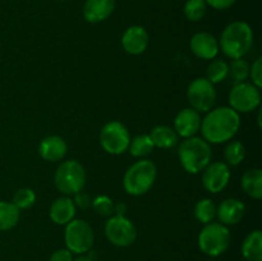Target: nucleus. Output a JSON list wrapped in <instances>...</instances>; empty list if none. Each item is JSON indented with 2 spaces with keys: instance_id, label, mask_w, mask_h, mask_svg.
Here are the masks:
<instances>
[{
  "instance_id": "6e6552de",
  "label": "nucleus",
  "mask_w": 262,
  "mask_h": 261,
  "mask_svg": "<svg viewBox=\"0 0 262 261\" xmlns=\"http://www.w3.org/2000/svg\"><path fill=\"white\" fill-rule=\"evenodd\" d=\"M100 143L101 147L112 155H122L128 151L130 143L129 130L123 123L112 120L106 123L100 130Z\"/></svg>"
},
{
  "instance_id": "9b49d317",
  "label": "nucleus",
  "mask_w": 262,
  "mask_h": 261,
  "mask_svg": "<svg viewBox=\"0 0 262 261\" xmlns=\"http://www.w3.org/2000/svg\"><path fill=\"white\" fill-rule=\"evenodd\" d=\"M104 230L107 241L117 247H128L137 238L135 224L125 216H110L105 223Z\"/></svg>"
},
{
  "instance_id": "20e7f679",
  "label": "nucleus",
  "mask_w": 262,
  "mask_h": 261,
  "mask_svg": "<svg viewBox=\"0 0 262 261\" xmlns=\"http://www.w3.org/2000/svg\"><path fill=\"white\" fill-rule=\"evenodd\" d=\"M158 177V168L155 163L148 159H142L127 169L123 178V187L125 192L132 196H142L152 188Z\"/></svg>"
},
{
  "instance_id": "a878e982",
  "label": "nucleus",
  "mask_w": 262,
  "mask_h": 261,
  "mask_svg": "<svg viewBox=\"0 0 262 261\" xmlns=\"http://www.w3.org/2000/svg\"><path fill=\"white\" fill-rule=\"evenodd\" d=\"M228 63L223 59H214L209 64L206 71V79H209L212 84H216L228 78Z\"/></svg>"
},
{
  "instance_id": "bb28decb",
  "label": "nucleus",
  "mask_w": 262,
  "mask_h": 261,
  "mask_svg": "<svg viewBox=\"0 0 262 261\" xmlns=\"http://www.w3.org/2000/svg\"><path fill=\"white\" fill-rule=\"evenodd\" d=\"M228 77L233 79L235 83L246 82V79L250 77V64L245 59H233L230 64H228Z\"/></svg>"
},
{
  "instance_id": "7c9ffc66",
  "label": "nucleus",
  "mask_w": 262,
  "mask_h": 261,
  "mask_svg": "<svg viewBox=\"0 0 262 261\" xmlns=\"http://www.w3.org/2000/svg\"><path fill=\"white\" fill-rule=\"evenodd\" d=\"M36 201L35 192L31 188H20L13 196V204L19 210H27L33 206Z\"/></svg>"
},
{
  "instance_id": "f3484780",
  "label": "nucleus",
  "mask_w": 262,
  "mask_h": 261,
  "mask_svg": "<svg viewBox=\"0 0 262 261\" xmlns=\"http://www.w3.org/2000/svg\"><path fill=\"white\" fill-rule=\"evenodd\" d=\"M246 206L241 200L227 199L216 207V216L224 225H235L243 219Z\"/></svg>"
},
{
  "instance_id": "1a4fd4ad",
  "label": "nucleus",
  "mask_w": 262,
  "mask_h": 261,
  "mask_svg": "<svg viewBox=\"0 0 262 261\" xmlns=\"http://www.w3.org/2000/svg\"><path fill=\"white\" fill-rule=\"evenodd\" d=\"M229 104L237 113H250L261 104V91L252 82L235 83L229 92Z\"/></svg>"
},
{
  "instance_id": "412c9836",
  "label": "nucleus",
  "mask_w": 262,
  "mask_h": 261,
  "mask_svg": "<svg viewBox=\"0 0 262 261\" xmlns=\"http://www.w3.org/2000/svg\"><path fill=\"white\" fill-rule=\"evenodd\" d=\"M241 184L250 197L260 200L262 197V170L258 168L246 171L241 179Z\"/></svg>"
},
{
  "instance_id": "423d86ee",
  "label": "nucleus",
  "mask_w": 262,
  "mask_h": 261,
  "mask_svg": "<svg viewBox=\"0 0 262 261\" xmlns=\"http://www.w3.org/2000/svg\"><path fill=\"white\" fill-rule=\"evenodd\" d=\"M230 230L222 223L205 224L199 234V247L205 255L216 257L224 253L230 245Z\"/></svg>"
},
{
  "instance_id": "473e14b6",
  "label": "nucleus",
  "mask_w": 262,
  "mask_h": 261,
  "mask_svg": "<svg viewBox=\"0 0 262 261\" xmlns=\"http://www.w3.org/2000/svg\"><path fill=\"white\" fill-rule=\"evenodd\" d=\"M73 196H74L73 202H74V205H76V206L81 207V209H87V207L91 206L92 201H91V199H90V196L86 193V192L79 191V192H77L76 194H73Z\"/></svg>"
},
{
  "instance_id": "393cba45",
  "label": "nucleus",
  "mask_w": 262,
  "mask_h": 261,
  "mask_svg": "<svg viewBox=\"0 0 262 261\" xmlns=\"http://www.w3.org/2000/svg\"><path fill=\"white\" fill-rule=\"evenodd\" d=\"M194 216L202 224H209L216 216V206L210 199H202L194 206Z\"/></svg>"
},
{
  "instance_id": "72a5a7b5",
  "label": "nucleus",
  "mask_w": 262,
  "mask_h": 261,
  "mask_svg": "<svg viewBox=\"0 0 262 261\" xmlns=\"http://www.w3.org/2000/svg\"><path fill=\"white\" fill-rule=\"evenodd\" d=\"M49 261H73V257H72L71 251L67 250V248H60L50 256Z\"/></svg>"
},
{
  "instance_id": "c756f323",
  "label": "nucleus",
  "mask_w": 262,
  "mask_h": 261,
  "mask_svg": "<svg viewBox=\"0 0 262 261\" xmlns=\"http://www.w3.org/2000/svg\"><path fill=\"white\" fill-rule=\"evenodd\" d=\"M91 206L94 209V211L96 212L100 216H113L115 209V204L113 202V200L110 199L109 196H105V194H101V196H97L94 201L91 202Z\"/></svg>"
},
{
  "instance_id": "6ab92c4d",
  "label": "nucleus",
  "mask_w": 262,
  "mask_h": 261,
  "mask_svg": "<svg viewBox=\"0 0 262 261\" xmlns=\"http://www.w3.org/2000/svg\"><path fill=\"white\" fill-rule=\"evenodd\" d=\"M50 219L58 225H67L74 219L76 215V205L69 197H59L54 200L50 206Z\"/></svg>"
},
{
  "instance_id": "9d476101",
  "label": "nucleus",
  "mask_w": 262,
  "mask_h": 261,
  "mask_svg": "<svg viewBox=\"0 0 262 261\" xmlns=\"http://www.w3.org/2000/svg\"><path fill=\"white\" fill-rule=\"evenodd\" d=\"M187 99L192 109L199 113H207L214 107L216 101V90L209 79L196 78L187 89Z\"/></svg>"
},
{
  "instance_id": "7ed1b4c3",
  "label": "nucleus",
  "mask_w": 262,
  "mask_h": 261,
  "mask_svg": "<svg viewBox=\"0 0 262 261\" xmlns=\"http://www.w3.org/2000/svg\"><path fill=\"white\" fill-rule=\"evenodd\" d=\"M178 156L184 170L191 174L201 173L211 163V145L196 136L184 138L179 145Z\"/></svg>"
},
{
  "instance_id": "4468645a",
  "label": "nucleus",
  "mask_w": 262,
  "mask_h": 261,
  "mask_svg": "<svg viewBox=\"0 0 262 261\" xmlns=\"http://www.w3.org/2000/svg\"><path fill=\"white\" fill-rule=\"evenodd\" d=\"M201 115L192 107H186L177 114L174 119V130L183 138L193 137L201 128Z\"/></svg>"
},
{
  "instance_id": "f03ea898",
  "label": "nucleus",
  "mask_w": 262,
  "mask_h": 261,
  "mask_svg": "<svg viewBox=\"0 0 262 261\" xmlns=\"http://www.w3.org/2000/svg\"><path fill=\"white\" fill-rule=\"evenodd\" d=\"M253 45V31L248 23L235 20L222 32L219 49L230 59L243 58Z\"/></svg>"
},
{
  "instance_id": "b1692460",
  "label": "nucleus",
  "mask_w": 262,
  "mask_h": 261,
  "mask_svg": "<svg viewBox=\"0 0 262 261\" xmlns=\"http://www.w3.org/2000/svg\"><path fill=\"white\" fill-rule=\"evenodd\" d=\"M154 148H155V146H154L150 136L140 135L130 140L128 150H129L130 155L135 156V158H145L152 153Z\"/></svg>"
},
{
  "instance_id": "aec40b11",
  "label": "nucleus",
  "mask_w": 262,
  "mask_h": 261,
  "mask_svg": "<svg viewBox=\"0 0 262 261\" xmlns=\"http://www.w3.org/2000/svg\"><path fill=\"white\" fill-rule=\"evenodd\" d=\"M151 137L154 146L160 148H173L178 145L179 136L174 130V128L168 125H156L152 128L148 135Z\"/></svg>"
},
{
  "instance_id": "f704fd0d",
  "label": "nucleus",
  "mask_w": 262,
  "mask_h": 261,
  "mask_svg": "<svg viewBox=\"0 0 262 261\" xmlns=\"http://www.w3.org/2000/svg\"><path fill=\"white\" fill-rule=\"evenodd\" d=\"M207 5L216 10H224L232 7L235 3V0H205Z\"/></svg>"
},
{
  "instance_id": "e433bc0d",
  "label": "nucleus",
  "mask_w": 262,
  "mask_h": 261,
  "mask_svg": "<svg viewBox=\"0 0 262 261\" xmlns=\"http://www.w3.org/2000/svg\"><path fill=\"white\" fill-rule=\"evenodd\" d=\"M73 261H94L92 258H90L89 256H79V257L74 258Z\"/></svg>"
},
{
  "instance_id": "f257e3e1",
  "label": "nucleus",
  "mask_w": 262,
  "mask_h": 261,
  "mask_svg": "<svg viewBox=\"0 0 262 261\" xmlns=\"http://www.w3.org/2000/svg\"><path fill=\"white\" fill-rule=\"evenodd\" d=\"M241 127L239 113L230 106H222L207 112L201 120L202 138L211 143H223L230 141Z\"/></svg>"
},
{
  "instance_id": "5701e85b",
  "label": "nucleus",
  "mask_w": 262,
  "mask_h": 261,
  "mask_svg": "<svg viewBox=\"0 0 262 261\" xmlns=\"http://www.w3.org/2000/svg\"><path fill=\"white\" fill-rule=\"evenodd\" d=\"M19 211L20 210L13 202L0 201V232L12 229L18 224Z\"/></svg>"
},
{
  "instance_id": "c85d7f7f",
  "label": "nucleus",
  "mask_w": 262,
  "mask_h": 261,
  "mask_svg": "<svg viewBox=\"0 0 262 261\" xmlns=\"http://www.w3.org/2000/svg\"><path fill=\"white\" fill-rule=\"evenodd\" d=\"M206 2L205 0H187L184 5V15L191 22L202 19L206 13Z\"/></svg>"
},
{
  "instance_id": "f8f14e48",
  "label": "nucleus",
  "mask_w": 262,
  "mask_h": 261,
  "mask_svg": "<svg viewBox=\"0 0 262 261\" xmlns=\"http://www.w3.org/2000/svg\"><path fill=\"white\" fill-rule=\"evenodd\" d=\"M230 179V169L227 163H210L202 170V184L211 193H219L228 186Z\"/></svg>"
},
{
  "instance_id": "2eb2a0df",
  "label": "nucleus",
  "mask_w": 262,
  "mask_h": 261,
  "mask_svg": "<svg viewBox=\"0 0 262 261\" xmlns=\"http://www.w3.org/2000/svg\"><path fill=\"white\" fill-rule=\"evenodd\" d=\"M191 50L197 58L204 59V60H211L216 58L219 53V41L216 40L214 35L210 32H197L192 36Z\"/></svg>"
},
{
  "instance_id": "ddd939ff",
  "label": "nucleus",
  "mask_w": 262,
  "mask_h": 261,
  "mask_svg": "<svg viewBox=\"0 0 262 261\" xmlns=\"http://www.w3.org/2000/svg\"><path fill=\"white\" fill-rule=\"evenodd\" d=\"M150 44V36L142 26H130L122 36V46L130 55H140L145 53Z\"/></svg>"
},
{
  "instance_id": "2f4dec72",
  "label": "nucleus",
  "mask_w": 262,
  "mask_h": 261,
  "mask_svg": "<svg viewBox=\"0 0 262 261\" xmlns=\"http://www.w3.org/2000/svg\"><path fill=\"white\" fill-rule=\"evenodd\" d=\"M250 77L252 78V83L256 87H262V58H257L252 67H250Z\"/></svg>"
},
{
  "instance_id": "39448f33",
  "label": "nucleus",
  "mask_w": 262,
  "mask_h": 261,
  "mask_svg": "<svg viewBox=\"0 0 262 261\" xmlns=\"http://www.w3.org/2000/svg\"><path fill=\"white\" fill-rule=\"evenodd\" d=\"M54 183L59 192L66 196H73L83 189L86 184V170L81 163L73 159L63 161L56 169Z\"/></svg>"
},
{
  "instance_id": "cd10ccee",
  "label": "nucleus",
  "mask_w": 262,
  "mask_h": 261,
  "mask_svg": "<svg viewBox=\"0 0 262 261\" xmlns=\"http://www.w3.org/2000/svg\"><path fill=\"white\" fill-rule=\"evenodd\" d=\"M246 156V148L239 141H232L227 145L224 150V158L228 165H239Z\"/></svg>"
},
{
  "instance_id": "4be33fe9",
  "label": "nucleus",
  "mask_w": 262,
  "mask_h": 261,
  "mask_svg": "<svg viewBox=\"0 0 262 261\" xmlns=\"http://www.w3.org/2000/svg\"><path fill=\"white\" fill-rule=\"evenodd\" d=\"M242 255L247 261H262V232L253 230L245 238Z\"/></svg>"
},
{
  "instance_id": "dca6fc26",
  "label": "nucleus",
  "mask_w": 262,
  "mask_h": 261,
  "mask_svg": "<svg viewBox=\"0 0 262 261\" xmlns=\"http://www.w3.org/2000/svg\"><path fill=\"white\" fill-rule=\"evenodd\" d=\"M68 146L60 136H48L38 145V154L49 163H58L67 155Z\"/></svg>"
},
{
  "instance_id": "a211bd4d",
  "label": "nucleus",
  "mask_w": 262,
  "mask_h": 261,
  "mask_svg": "<svg viewBox=\"0 0 262 261\" xmlns=\"http://www.w3.org/2000/svg\"><path fill=\"white\" fill-rule=\"evenodd\" d=\"M115 9V0H86L83 17L90 23H100L109 18Z\"/></svg>"
},
{
  "instance_id": "0eeeda50",
  "label": "nucleus",
  "mask_w": 262,
  "mask_h": 261,
  "mask_svg": "<svg viewBox=\"0 0 262 261\" xmlns=\"http://www.w3.org/2000/svg\"><path fill=\"white\" fill-rule=\"evenodd\" d=\"M64 241H66L67 250L72 253L89 252L92 248L95 242V234L91 225L82 219H73L66 225V233H64Z\"/></svg>"
},
{
  "instance_id": "c9c22d12",
  "label": "nucleus",
  "mask_w": 262,
  "mask_h": 261,
  "mask_svg": "<svg viewBox=\"0 0 262 261\" xmlns=\"http://www.w3.org/2000/svg\"><path fill=\"white\" fill-rule=\"evenodd\" d=\"M114 212L118 215V216H125V212H127V205L123 204V202H119L118 205H115Z\"/></svg>"
}]
</instances>
